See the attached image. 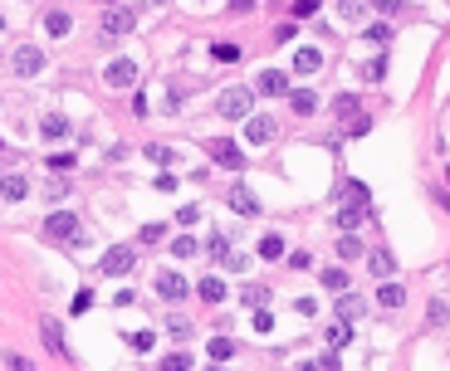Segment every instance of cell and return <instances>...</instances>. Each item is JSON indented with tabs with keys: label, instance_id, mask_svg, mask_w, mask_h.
<instances>
[{
	"label": "cell",
	"instance_id": "f1b7e54d",
	"mask_svg": "<svg viewBox=\"0 0 450 371\" xmlns=\"http://www.w3.org/2000/svg\"><path fill=\"white\" fill-rule=\"evenodd\" d=\"M196 249H201V245H196L191 235H176V240H172V254H176V259H191Z\"/></svg>",
	"mask_w": 450,
	"mask_h": 371
},
{
	"label": "cell",
	"instance_id": "9a60e30c",
	"mask_svg": "<svg viewBox=\"0 0 450 371\" xmlns=\"http://www.w3.org/2000/svg\"><path fill=\"white\" fill-rule=\"evenodd\" d=\"M259 93H264V98H279V93H289V79H284L279 69H264V74H259Z\"/></svg>",
	"mask_w": 450,
	"mask_h": 371
},
{
	"label": "cell",
	"instance_id": "5bb4252c",
	"mask_svg": "<svg viewBox=\"0 0 450 371\" xmlns=\"http://www.w3.org/2000/svg\"><path fill=\"white\" fill-rule=\"evenodd\" d=\"M338 200H342V205H367L372 190H367L362 181H342V186H338Z\"/></svg>",
	"mask_w": 450,
	"mask_h": 371
},
{
	"label": "cell",
	"instance_id": "bcb514c9",
	"mask_svg": "<svg viewBox=\"0 0 450 371\" xmlns=\"http://www.w3.org/2000/svg\"><path fill=\"white\" fill-rule=\"evenodd\" d=\"M319 10V0H294V15H314Z\"/></svg>",
	"mask_w": 450,
	"mask_h": 371
},
{
	"label": "cell",
	"instance_id": "ac0fdd59",
	"mask_svg": "<svg viewBox=\"0 0 450 371\" xmlns=\"http://www.w3.org/2000/svg\"><path fill=\"white\" fill-rule=\"evenodd\" d=\"M0 195H5V200H25V195H30V181H25V176H0Z\"/></svg>",
	"mask_w": 450,
	"mask_h": 371
},
{
	"label": "cell",
	"instance_id": "6da1fadb",
	"mask_svg": "<svg viewBox=\"0 0 450 371\" xmlns=\"http://www.w3.org/2000/svg\"><path fill=\"white\" fill-rule=\"evenodd\" d=\"M44 240H54V245H69V249H79V245H89V235H84V225H79V220H74L69 210H64V215L54 210V215L44 220Z\"/></svg>",
	"mask_w": 450,
	"mask_h": 371
},
{
	"label": "cell",
	"instance_id": "4316f807",
	"mask_svg": "<svg viewBox=\"0 0 450 371\" xmlns=\"http://www.w3.org/2000/svg\"><path fill=\"white\" fill-rule=\"evenodd\" d=\"M259 259H284V240L279 235H264L259 240Z\"/></svg>",
	"mask_w": 450,
	"mask_h": 371
},
{
	"label": "cell",
	"instance_id": "ee69618b",
	"mask_svg": "<svg viewBox=\"0 0 450 371\" xmlns=\"http://www.w3.org/2000/svg\"><path fill=\"white\" fill-rule=\"evenodd\" d=\"M431 323H450V303H441V298L431 303Z\"/></svg>",
	"mask_w": 450,
	"mask_h": 371
},
{
	"label": "cell",
	"instance_id": "7bdbcfd3",
	"mask_svg": "<svg viewBox=\"0 0 450 371\" xmlns=\"http://www.w3.org/2000/svg\"><path fill=\"white\" fill-rule=\"evenodd\" d=\"M216 59H221V64H235V59H240V49H235V44H216Z\"/></svg>",
	"mask_w": 450,
	"mask_h": 371
},
{
	"label": "cell",
	"instance_id": "1f68e13d",
	"mask_svg": "<svg viewBox=\"0 0 450 371\" xmlns=\"http://www.w3.org/2000/svg\"><path fill=\"white\" fill-rule=\"evenodd\" d=\"M240 298H245L250 308H264V303H269V288H259V283H250V288H245Z\"/></svg>",
	"mask_w": 450,
	"mask_h": 371
},
{
	"label": "cell",
	"instance_id": "d4e9b609",
	"mask_svg": "<svg viewBox=\"0 0 450 371\" xmlns=\"http://www.w3.org/2000/svg\"><path fill=\"white\" fill-rule=\"evenodd\" d=\"M338 254H342V259H362V240H357L352 230H342V240H338Z\"/></svg>",
	"mask_w": 450,
	"mask_h": 371
},
{
	"label": "cell",
	"instance_id": "60d3db41",
	"mask_svg": "<svg viewBox=\"0 0 450 371\" xmlns=\"http://www.w3.org/2000/svg\"><path fill=\"white\" fill-rule=\"evenodd\" d=\"M147 157H152L157 167H172V147H147Z\"/></svg>",
	"mask_w": 450,
	"mask_h": 371
},
{
	"label": "cell",
	"instance_id": "5b68a950",
	"mask_svg": "<svg viewBox=\"0 0 450 371\" xmlns=\"http://www.w3.org/2000/svg\"><path fill=\"white\" fill-rule=\"evenodd\" d=\"M132 25H137V10H127V5H108V15H103V34H108V39L132 34Z\"/></svg>",
	"mask_w": 450,
	"mask_h": 371
},
{
	"label": "cell",
	"instance_id": "30bf717a",
	"mask_svg": "<svg viewBox=\"0 0 450 371\" xmlns=\"http://www.w3.org/2000/svg\"><path fill=\"white\" fill-rule=\"evenodd\" d=\"M225 200H230V210H235V215H259V195H255L250 186H230V195H225Z\"/></svg>",
	"mask_w": 450,
	"mask_h": 371
},
{
	"label": "cell",
	"instance_id": "836d02e7",
	"mask_svg": "<svg viewBox=\"0 0 450 371\" xmlns=\"http://www.w3.org/2000/svg\"><path fill=\"white\" fill-rule=\"evenodd\" d=\"M323 288H333V293H347V274H342V269H323Z\"/></svg>",
	"mask_w": 450,
	"mask_h": 371
},
{
	"label": "cell",
	"instance_id": "ffe728a7",
	"mask_svg": "<svg viewBox=\"0 0 450 371\" xmlns=\"http://www.w3.org/2000/svg\"><path fill=\"white\" fill-rule=\"evenodd\" d=\"M196 293H201L206 303H225V283H221L216 274H211V278H201V283H196Z\"/></svg>",
	"mask_w": 450,
	"mask_h": 371
},
{
	"label": "cell",
	"instance_id": "44dd1931",
	"mask_svg": "<svg viewBox=\"0 0 450 371\" xmlns=\"http://www.w3.org/2000/svg\"><path fill=\"white\" fill-rule=\"evenodd\" d=\"M319 64H323L319 49H299V54H294V69H299V74H319Z\"/></svg>",
	"mask_w": 450,
	"mask_h": 371
},
{
	"label": "cell",
	"instance_id": "484cf974",
	"mask_svg": "<svg viewBox=\"0 0 450 371\" xmlns=\"http://www.w3.org/2000/svg\"><path fill=\"white\" fill-rule=\"evenodd\" d=\"M362 79H367V84H382V79H387V59H382V54L367 59V64H362Z\"/></svg>",
	"mask_w": 450,
	"mask_h": 371
},
{
	"label": "cell",
	"instance_id": "e0dca14e",
	"mask_svg": "<svg viewBox=\"0 0 450 371\" xmlns=\"http://www.w3.org/2000/svg\"><path fill=\"white\" fill-rule=\"evenodd\" d=\"M323 342H328V347H333V352H342V347H347V342H352V323H347V318H342V323H333V327H328V337H323Z\"/></svg>",
	"mask_w": 450,
	"mask_h": 371
},
{
	"label": "cell",
	"instance_id": "8992f818",
	"mask_svg": "<svg viewBox=\"0 0 450 371\" xmlns=\"http://www.w3.org/2000/svg\"><path fill=\"white\" fill-rule=\"evenodd\" d=\"M132 264H137V254H132L127 245H112V249H103V274L122 278V274H132Z\"/></svg>",
	"mask_w": 450,
	"mask_h": 371
},
{
	"label": "cell",
	"instance_id": "8fae6325",
	"mask_svg": "<svg viewBox=\"0 0 450 371\" xmlns=\"http://www.w3.org/2000/svg\"><path fill=\"white\" fill-rule=\"evenodd\" d=\"M39 332H44V347H49L54 357H69V347H64V327H59V318H39Z\"/></svg>",
	"mask_w": 450,
	"mask_h": 371
},
{
	"label": "cell",
	"instance_id": "2e32d148",
	"mask_svg": "<svg viewBox=\"0 0 450 371\" xmlns=\"http://www.w3.org/2000/svg\"><path fill=\"white\" fill-rule=\"evenodd\" d=\"M367 269H372L377 278H392L397 274V259H392L387 249H372V254H367Z\"/></svg>",
	"mask_w": 450,
	"mask_h": 371
},
{
	"label": "cell",
	"instance_id": "f35d334b",
	"mask_svg": "<svg viewBox=\"0 0 450 371\" xmlns=\"http://www.w3.org/2000/svg\"><path fill=\"white\" fill-rule=\"evenodd\" d=\"M274 327V313L269 308H255V332H269Z\"/></svg>",
	"mask_w": 450,
	"mask_h": 371
},
{
	"label": "cell",
	"instance_id": "3957f363",
	"mask_svg": "<svg viewBox=\"0 0 450 371\" xmlns=\"http://www.w3.org/2000/svg\"><path fill=\"white\" fill-rule=\"evenodd\" d=\"M206 157H211L216 167H225V171H245V152H240L235 142H225V137L206 142Z\"/></svg>",
	"mask_w": 450,
	"mask_h": 371
},
{
	"label": "cell",
	"instance_id": "e575fe53",
	"mask_svg": "<svg viewBox=\"0 0 450 371\" xmlns=\"http://www.w3.org/2000/svg\"><path fill=\"white\" fill-rule=\"evenodd\" d=\"M89 308H94V293H89V288H79V293H74V303H69V313L79 318V313H89Z\"/></svg>",
	"mask_w": 450,
	"mask_h": 371
},
{
	"label": "cell",
	"instance_id": "ab89813d",
	"mask_svg": "<svg viewBox=\"0 0 450 371\" xmlns=\"http://www.w3.org/2000/svg\"><path fill=\"white\" fill-rule=\"evenodd\" d=\"M162 367H167V371H186V367H191V357H186V352H172Z\"/></svg>",
	"mask_w": 450,
	"mask_h": 371
},
{
	"label": "cell",
	"instance_id": "9c48e42d",
	"mask_svg": "<svg viewBox=\"0 0 450 371\" xmlns=\"http://www.w3.org/2000/svg\"><path fill=\"white\" fill-rule=\"evenodd\" d=\"M137 74H142V69H137L132 59H112V64H108V74H103V79H108L112 89H137Z\"/></svg>",
	"mask_w": 450,
	"mask_h": 371
},
{
	"label": "cell",
	"instance_id": "74e56055",
	"mask_svg": "<svg viewBox=\"0 0 450 371\" xmlns=\"http://www.w3.org/2000/svg\"><path fill=\"white\" fill-rule=\"evenodd\" d=\"M167 332H172V337H191V323L176 313V318H167Z\"/></svg>",
	"mask_w": 450,
	"mask_h": 371
},
{
	"label": "cell",
	"instance_id": "7c38bea8",
	"mask_svg": "<svg viewBox=\"0 0 450 371\" xmlns=\"http://www.w3.org/2000/svg\"><path fill=\"white\" fill-rule=\"evenodd\" d=\"M69 30H74V15H69V10H49V15H44V34L64 39Z\"/></svg>",
	"mask_w": 450,
	"mask_h": 371
},
{
	"label": "cell",
	"instance_id": "ba28073f",
	"mask_svg": "<svg viewBox=\"0 0 450 371\" xmlns=\"http://www.w3.org/2000/svg\"><path fill=\"white\" fill-rule=\"evenodd\" d=\"M279 132V122L269 117V112H259V117H245V142H255V147H264L269 137Z\"/></svg>",
	"mask_w": 450,
	"mask_h": 371
},
{
	"label": "cell",
	"instance_id": "681fc988",
	"mask_svg": "<svg viewBox=\"0 0 450 371\" xmlns=\"http://www.w3.org/2000/svg\"><path fill=\"white\" fill-rule=\"evenodd\" d=\"M98 5H117V0H98Z\"/></svg>",
	"mask_w": 450,
	"mask_h": 371
},
{
	"label": "cell",
	"instance_id": "7dc6e473",
	"mask_svg": "<svg viewBox=\"0 0 450 371\" xmlns=\"http://www.w3.org/2000/svg\"><path fill=\"white\" fill-rule=\"evenodd\" d=\"M372 5H377L382 15H397V10H401V0H372Z\"/></svg>",
	"mask_w": 450,
	"mask_h": 371
},
{
	"label": "cell",
	"instance_id": "4fadbf2b",
	"mask_svg": "<svg viewBox=\"0 0 450 371\" xmlns=\"http://www.w3.org/2000/svg\"><path fill=\"white\" fill-rule=\"evenodd\" d=\"M289 108H294L299 117H314V112H319V93H309V89H294V93H289Z\"/></svg>",
	"mask_w": 450,
	"mask_h": 371
},
{
	"label": "cell",
	"instance_id": "7a4b0ae2",
	"mask_svg": "<svg viewBox=\"0 0 450 371\" xmlns=\"http://www.w3.org/2000/svg\"><path fill=\"white\" fill-rule=\"evenodd\" d=\"M250 108H255V93L250 89H221V98H216L221 117H250Z\"/></svg>",
	"mask_w": 450,
	"mask_h": 371
},
{
	"label": "cell",
	"instance_id": "f907efd6",
	"mask_svg": "<svg viewBox=\"0 0 450 371\" xmlns=\"http://www.w3.org/2000/svg\"><path fill=\"white\" fill-rule=\"evenodd\" d=\"M0 30H5V15H0Z\"/></svg>",
	"mask_w": 450,
	"mask_h": 371
},
{
	"label": "cell",
	"instance_id": "816d5d0a",
	"mask_svg": "<svg viewBox=\"0 0 450 371\" xmlns=\"http://www.w3.org/2000/svg\"><path fill=\"white\" fill-rule=\"evenodd\" d=\"M446 181H450V171H446Z\"/></svg>",
	"mask_w": 450,
	"mask_h": 371
},
{
	"label": "cell",
	"instance_id": "603a6c76",
	"mask_svg": "<svg viewBox=\"0 0 450 371\" xmlns=\"http://www.w3.org/2000/svg\"><path fill=\"white\" fill-rule=\"evenodd\" d=\"M206 254H211L216 264H230V240H225V235H211V240H206Z\"/></svg>",
	"mask_w": 450,
	"mask_h": 371
},
{
	"label": "cell",
	"instance_id": "f6af8a7d",
	"mask_svg": "<svg viewBox=\"0 0 450 371\" xmlns=\"http://www.w3.org/2000/svg\"><path fill=\"white\" fill-rule=\"evenodd\" d=\"M162 240V225H142V245H157Z\"/></svg>",
	"mask_w": 450,
	"mask_h": 371
},
{
	"label": "cell",
	"instance_id": "d6a6232c",
	"mask_svg": "<svg viewBox=\"0 0 450 371\" xmlns=\"http://www.w3.org/2000/svg\"><path fill=\"white\" fill-rule=\"evenodd\" d=\"M338 313H342V318L352 323V318L362 313V298H357V293H342V303H338Z\"/></svg>",
	"mask_w": 450,
	"mask_h": 371
},
{
	"label": "cell",
	"instance_id": "4dcf8cb0",
	"mask_svg": "<svg viewBox=\"0 0 450 371\" xmlns=\"http://www.w3.org/2000/svg\"><path fill=\"white\" fill-rule=\"evenodd\" d=\"M206 352H211V362H225V357H235V342H230V337H216Z\"/></svg>",
	"mask_w": 450,
	"mask_h": 371
},
{
	"label": "cell",
	"instance_id": "83f0119b",
	"mask_svg": "<svg viewBox=\"0 0 450 371\" xmlns=\"http://www.w3.org/2000/svg\"><path fill=\"white\" fill-rule=\"evenodd\" d=\"M122 342H127L132 352H152V342H157V337H152V332L142 327V332H122Z\"/></svg>",
	"mask_w": 450,
	"mask_h": 371
},
{
	"label": "cell",
	"instance_id": "c3c4849f",
	"mask_svg": "<svg viewBox=\"0 0 450 371\" xmlns=\"http://www.w3.org/2000/svg\"><path fill=\"white\" fill-rule=\"evenodd\" d=\"M230 5H235V10H255V0H230Z\"/></svg>",
	"mask_w": 450,
	"mask_h": 371
},
{
	"label": "cell",
	"instance_id": "7402d4cb",
	"mask_svg": "<svg viewBox=\"0 0 450 371\" xmlns=\"http://www.w3.org/2000/svg\"><path fill=\"white\" fill-rule=\"evenodd\" d=\"M377 303H382V308H401V303H406L401 283H382V288H377Z\"/></svg>",
	"mask_w": 450,
	"mask_h": 371
},
{
	"label": "cell",
	"instance_id": "f546056e",
	"mask_svg": "<svg viewBox=\"0 0 450 371\" xmlns=\"http://www.w3.org/2000/svg\"><path fill=\"white\" fill-rule=\"evenodd\" d=\"M338 15L342 20H362L367 15V0H338Z\"/></svg>",
	"mask_w": 450,
	"mask_h": 371
},
{
	"label": "cell",
	"instance_id": "d590c367",
	"mask_svg": "<svg viewBox=\"0 0 450 371\" xmlns=\"http://www.w3.org/2000/svg\"><path fill=\"white\" fill-rule=\"evenodd\" d=\"M333 112H338V117H357V98H352V93H342V98L333 103Z\"/></svg>",
	"mask_w": 450,
	"mask_h": 371
},
{
	"label": "cell",
	"instance_id": "b9f144b4",
	"mask_svg": "<svg viewBox=\"0 0 450 371\" xmlns=\"http://www.w3.org/2000/svg\"><path fill=\"white\" fill-rule=\"evenodd\" d=\"M49 167H54V171H69V167H74V152H54Z\"/></svg>",
	"mask_w": 450,
	"mask_h": 371
},
{
	"label": "cell",
	"instance_id": "52a82bcc",
	"mask_svg": "<svg viewBox=\"0 0 450 371\" xmlns=\"http://www.w3.org/2000/svg\"><path fill=\"white\" fill-rule=\"evenodd\" d=\"M157 293H162L167 303H181V298L191 293V283L176 274V269H162V274H157Z\"/></svg>",
	"mask_w": 450,
	"mask_h": 371
},
{
	"label": "cell",
	"instance_id": "277c9868",
	"mask_svg": "<svg viewBox=\"0 0 450 371\" xmlns=\"http://www.w3.org/2000/svg\"><path fill=\"white\" fill-rule=\"evenodd\" d=\"M10 64H15L20 79H34V74L44 69V49H39V44H20V49L10 54Z\"/></svg>",
	"mask_w": 450,
	"mask_h": 371
},
{
	"label": "cell",
	"instance_id": "8d00e7d4",
	"mask_svg": "<svg viewBox=\"0 0 450 371\" xmlns=\"http://www.w3.org/2000/svg\"><path fill=\"white\" fill-rule=\"evenodd\" d=\"M367 39H372V44H387V39H392V25H382V20L367 25Z\"/></svg>",
	"mask_w": 450,
	"mask_h": 371
},
{
	"label": "cell",
	"instance_id": "cb8c5ba5",
	"mask_svg": "<svg viewBox=\"0 0 450 371\" xmlns=\"http://www.w3.org/2000/svg\"><path fill=\"white\" fill-rule=\"evenodd\" d=\"M362 210H367V205H342V210H338V230H357V225H362Z\"/></svg>",
	"mask_w": 450,
	"mask_h": 371
},
{
	"label": "cell",
	"instance_id": "d6986e66",
	"mask_svg": "<svg viewBox=\"0 0 450 371\" xmlns=\"http://www.w3.org/2000/svg\"><path fill=\"white\" fill-rule=\"evenodd\" d=\"M39 132H44L49 142H59V137H69V117H59V112H49V117L39 122Z\"/></svg>",
	"mask_w": 450,
	"mask_h": 371
}]
</instances>
